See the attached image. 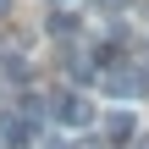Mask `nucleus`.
Returning a JSON list of instances; mask_svg holds the SVG:
<instances>
[{"label": "nucleus", "instance_id": "obj_1", "mask_svg": "<svg viewBox=\"0 0 149 149\" xmlns=\"http://www.w3.org/2000/svg\"><path fill=\"white\" fill-rule=\"evenodd\" d=\"M100 83H105L116 100H144V94H149V66H138V61L105 66V72H100Z\"/></svg>", "mask_w": 149, "mask_h": 149}, {"label": "nucleus", "instance_id": "obj_2", "mask_svg": "<svg viewBox=\"0 0 149 149\" xmlns=\"http://www.w3.org/2000/svg\"><path fill=\"white\" fill-rule=\"evenodd\" d=\"M50 105H55V122H61V127H88V122H94V105H88L83 88H61Z\"/></svg>", "mask_w": 149, "mask_h": 149}, {"label": "nucleus", "instance_id": "obj_3", "mask_svg": "<svg viewBox=\"0 0 149 149\" xmlns=\"http://www.w3.org/2000/svg\"><path fill=\"white\" fill-rule=\"evenodd\" d=\"M33 127H39V122H33L28 111H0V144L6 149H28L33 144Z\"/></svg>", "mask_w": 149, "mask_h": 149}, {"label": "nucleus", "instance_id": "obj_4", "mask_svg": "<svg viewBox=\"0 0 149 149\" xmlns=\"http://www.w3.org/2000/svg\"><path fill=\"white\" fill-rule=\"evenodd\" d=\"M133 133H138V116H133V111H111V116H105V144L111 149L133 144Z\"/></svg>", "mask_w": 149, "mask_h": 149}, {"label": "nucleus", "instance_id": "obj_5", "mask_svg": "<svg viewBox=\"0 0 149 149\" xmlns=\"http://www.w3.org/2000/svg\"><path fill=\"white\" fill-rule=\"evenodd\" d=\"M50 33H55V39H72V33H77V17H72L66 6H55V11H50Z\"/></svg>", "mask_w": 149, "mask_h": 149}, {"label": "nucleus", "instance_id": "obj_6", "mask_svg": "<svg viewBox=\"0 0 149 149\" xmlns=\"http://www.w3.org/2000/svg\"><path fill=\"white\" fill-rule=\"evenodd\" d=\"M0 61H6V66H0V72H6V77H11V83H28V61H22V55H17V50H6V55H0Z\"/></svg>", "mask_w": 149, "mask_h": 149}, {"label": "nucleus", "instance_id": "obj_7", "mask_svg": "<svg viewBox=\"0 0 149 149\" xmlns=\"http://www.w3.org/2000/svg\"><path fill=\"white\" fill-rule=\"evenodd\" d=\"M44 149H72V144H66V138H50V144H44Z\"/></svg>", "mask_w": 149, "mask_h": 149}, {"label": "nucleus", "instance_id": "obj_8", "mask_svg": "<svg viewBox=\"0 0 149 149\" xmlns=\"http://www.w3.org/2000/svg\"><path fill=\"white\" fill-rule=\"evenodd\" d=\"M6 11H11V0H0V17H6Z\"/></svg>", "mask_w": 149, "mask_h": 149}, {"label": "nucleus", "instance_id": "obj_9", "mask_svg": "<svg viewBox=\"0 0 149 149\" xmlns=\"http://www.w3.org/2000/svg\"><path fill=\"white\" fill-rule=\"evenodd\" d=\"M138 149H149V144H138Z\"/></svg>", "mask_w": 149, "mask_h": 149}, {"label": "nucleus", "instance_id": "obj_10", "mask_svg": "<svg viewBox=\"0 0 149 149\" xmlns=\"http://www.w3.org/2000/svg\"><path fill=\"white\" fill-rule=\"evenodd\" d=\"M0 149H6V144H0Z\"/></svg>", "mask_w": 149, "mask_h": 149}]
</instances>
